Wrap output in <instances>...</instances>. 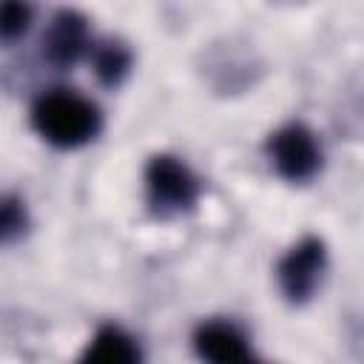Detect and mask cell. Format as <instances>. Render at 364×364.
Segmentation results:
<instances>
[{"label":"cell","mask_w":364,"mask_h":364,"mask_svg":"<svg viewBox=\"0 0 364 364\" xmlns=\"http://www.w3.org/2000/svg\"><path fill=\"white\" fill-rule=\"evenodd\" d=\"M88 46V28L85 20L77 11H60L48 28L46 51L48 60L57 65H71Z\"/></svg>","instance_id":"obj_6"},{"label":"cell","mask_w":364,"mask_h":364,"mask_svg":"<svg viewBox=\"0 0 364 364\" xmlns=\"http://www.w3.org/2000/svg\"><path fill=\"white\" fill-rule=\"evenodd\" d=\"M34 128L60 148H74L88 142L100 131V111L94 102L74 91H48L34 102Z\"/></svg>","instance_id":"obj_1"},{"label":"cell","mask_w":364,"mask_h":364,"mask_svg":"<svg viewBox=\"0 0 364 364\" xmlns=\"http://www.w3.org/2000/svg\"><path fill=\"white\" fill-rule=\"evenodd\" d=\"M0 228H3V236H6V239H9L14 230H20V228H23V210L17 208V202H14V199H6V202H3Z\"/></svg>","instance_id":"obj_10"},{"label":"cell","mask_w":364,"mask_h":364,"mask_svg":"<svg viewBox=\"0 0 364 364\" xmlns=\"http://www.w3.org/2000/svg\"><path fill=\"white\" fill-rule=\"evenodd\" d=\"M28 17H31L28 6H23V3H14V0L3 3V14H0V31H3V37H14V34L26 31V26H28Z\"/></svg>","instance_id":"obj_9"},{"label":"cell","mask_w":364,"mask_h":364,"mask_svg":"<svg viewBox=\"0 0 364 364\" xmlns=\"http://www.w3.org/2000/svg\"><path fill=\"white\" fill-rule=\"evenodd\" d=\"M136 361L139 353L134 341L117 327H102L77 364H136Z\"/></svg>","instance_id":"obj_7"},{"label":"cell","mask_w":364,"mask_h":364,"mask_svg":"<svg viewBox=\"0 0 364 364\" xmlns=\"http://www.w3.org/2000/svg\"><path fill=\"white\" fill-rule=\"evenodd\" d=\"M151 202L159 208H188L196 199V179L193 173L173 156H154L145 171Z\"/></svg>","instance_id":"obj_3"},{"label":"cell","mask_w":364,"mask_h":364,"mask_svg":"<svg viewBox=\"0 0 364 364\" xmlns=\"http://www.w3.org/2000/svg\"><path fill=\"white\" fill-rule=\"evenodd\" d=\"M94 65H97V77L105 82V85H117L125 71H128V51L117 43H105L97 57H94Z\"/></svg>","instance_id":"obj_8"},{"label":"cell","mask_w":364,"mask_h":364,"mask_svg":"<svg viewBox=\"0 0 364 364\" xmlns=\"http://www.w3.org/2000/svg\"><path fill=\"white\" fill-rule=\"evenodd\" d=\"M196 353L205 364H250L245 336L225 321H208L193 336Z\"/></svg>","instance_id":"obj_5"},{"label":"cell","mask_w":364,"mask_h":364,"mask_svg":"<svg viewBox=\"0 0 364 364\" xmlns=\"http://www.w3.org/2000/svg\"><path fill=\"white\" fill-rule=\"evenodd\" d=\"M270 159L282 176L301 182L310 179L321 162L318 145L304 125H284L270 139Z\"/></svg>","instance_id":"obj_2"},{"label":"cell","mask_w":364,"mask_h":364,"mask_svg":"<svg viewBox=\"0 0 364 364\" xmlns=\"http://www.w3.org/2000/svg\"><path fill=\"white\" fill-rule=\"evenodd\" d=\"M321 267H324V245L318 239L299 242L279 264V282L284 296L293 301L307 299L321 276Z\"/></svg>","instance_id":"obj_4"}]
</instances>
